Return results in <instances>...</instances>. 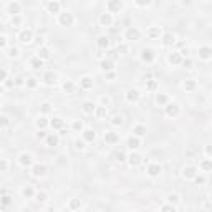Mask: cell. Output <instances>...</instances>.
<instances>
[{"mask_svg": "<svg viewBox=\"0 0 212 212\" xmlns=\"http://www.w3.org/2000/svg\"><path fill=\"white\" fill-rule=\"evenodd\" d=\"M121 8H123V3L119 2V0H109V2H108L109 13H116V12H119Z\"/></svg>", "mask_w": 212, "mask_h": 212, "instance_id": "cell-1", "label": "cell"}, {"mask_svg": "<svg viewBox=\"0 0 212 212\" xmlns=\"http://www.w3.org/2000/svg\"><path fill=\"white\" fill-rule=\"evenodd\" d=\"M20 41H22V43H30L31 41V38H33V33H31L30 30H23L22 33H20Z\"/></svg>", "mask_w": 212, "mask_h": 212, "instance_id": "cell-2", "label": "cell"}, {"mask_svg": "<svg viewBox=\"0 0 212 212\" xmlns=\"http://www.w3.org/2000/svg\"><path fill=\"white\" fill-rule=\"evenodd\" d=\"M60 23L65 27H70L73 23V17L71 13H61V17H60Z\"/></svg>", "mask_w": 212, "mask_h": 212, "instance_id": "cell-3", "label": "cell"}, {"mask_svg": "<svg viewBox=\"0 0 212 212\" xmlns=\"http://www.w3.org/2000/svg\"><path fill=\"white\" fill-rule=\"evenodd\" d=\"M31 174L37 176V177H38V176H45V174H47V166H43V164H37V166L33 167V171H31Z\"/></svg>", "mask_w": 212, "mask_h": 212, "instance_id": "cell-4", "label": "cell"}, {"mask_svg": "<svg viewBox=\"0 0 212 212\" xmlns=\"http://www.w3.org/2000/svg\"><path fill=\"white\" fill-rule=\"evenodd\" d=\"M139 37H141V31L137 30V28H129V30L126 31V38H128V40H137Z\"/></svg>", "mask_w": 212, "mask_h": 212, "instance_id": "cell-5", "label": "cell"}, {"mask_svg": "<svg viewBox=\"0 0 212 212\" xmlns=\"http://www.w3.org/2000/svg\"><path fill=\"white\" fill-rule=\"evenodd\" d=\"M199 56H200V58H204V60H209L210 56H212V48L210 47L199 48Z\"/></svg>", "mask_w": 212, "mask_h": 212, "instance_id": "cell-6", "label": "cell"}, {"mask_svg": "<svg viewBox=\"0 0 212 212\" xmlns=\"http://www.w3.org/2000/svg\"><path fill=\"white\" fill-rule=\"evenodd\" d=\"M94 113H96V118L98 119H104L106 116H108V109H106V106H96Z\"/></svg>", "mask_w": 212, "mask_h": 212, "instance_id": "cell-7", "label": "cell"}, {"mask_svg": "<svg viewBox=\"0 0 212 212\" xmlns=\"http://www.w3.org/2000/svg\"><path fill=\"white\" fill-rule=\"evenodd\" d=\"M147 174L149 176H159L161 174V166L159 164H149V167H147Z\"/></svg>", "mask_w": 212, "mask_h": 212, "instance_id": "cell-8", "label": "cell"}, {"mask_svg": "<svg viewBox=\"0 0 212 212\" xmlns=\"http://www.w3.org/2000/svg\"><path fill=\"white\" fill-rule=\"evenodd\" d=\"M80 86L84 88V90H90V88H93V80L90 76H84V78L80 80Z\"/></svg>", "mask_w": 212, "mask_h": 212, "instance_id": "cell-9", "label": "cell"}, {"mask_svg": "<svg viewBox=\"0 0 212 212\" xmlns=\"http://www.w3.org/2000/svg\"><path fill=\"white\" fill-rule=\"evenodd\" d=\"M126 100L131 103V101H137L139 100V91L137 90H129L128 93H126Z\"/></svg>", "mask_w": 212, "mask_h": 212, "instance_id": "cell-10", "label": "cell"}, {"mask_svg": "<svg viewBox=\"0 0 212 212\" xmlns=\"http://www.w3.org/2000/svg\"><path fill=\"white\" fill-rule=\"evenodd\" d=\"M141 58H143V61H153L154 58V53L151 48H147V50H143V55H141Z\"/></svg>", "mask_w": 212, "mask_h": 212, "instance_id": "cell-11", "label": "cell"}, {"mask_svg": "<svg viewBox=\"0 0 212 212\" xmlns=\"http://www.w3.org/2000/svg\"><path fill=\"white\" fill-rule=\"evenodd\" d=\"M181 61H182V60H181V53L174 51V53L169 55V63H172V65H179Z\"/></svg>", "mask_w": 212, "mask_h": 212, "instance_id": "cell-12", "label": "cell"}, {"mask_svg": "<svg viewBox=\"0 0 212 212\" xmlns=\"http://www.w3.org/2000/svg\"><path fill=\"white\" fill-rule=\"evenodd\" d=\"M18 162L23 166V167H25V166H30L31 164V156L30 154H22V156L18 157Z\"/></svg>", "mask_w": 212, "mask_h": 212, "instance_id": "cell-13", "label": "cell"}, {"mask_svg": "<svg viewBox=\"0 0 212 212\" xmlns=\"http://www.w3.org/2000/svg\"><path fill=\"white\" fill-rule=\"evenodd\" d=\"M30 65H31V68L38 70V68H41L43 61H41V58H40V56H35V58H31V60H30Z\"/></svg>", "mask_w": 212, "mask_h": 212, "instance_id": "cell-14", "label": "cell"}, {"mask_svg": "<svg viewBox=\"0 0 212 212\" xmlns=\"http://www.w3.org/2000/svg\"><path fill=\"white\" fill-rule=\"evenodd\" d=\"M174 41H176V37H174V35H171V33H166V35H164V38H162V43H164L166 47L172 45Z\"/></svg>", "mask_w": 212, "mask_h": 212, "instance_id": "cell-15", "label": "cell"}, {"mask_svg": "<svg viewBox=\"0 0 212 212\" xmlns=\"http://www.w3.org/2000/svg\"><path fill=\"white\" fill-rule=\"evenodd\" d=\"M100 22H101V25H104V27H109L111 25V15L109 13H104V15H101V18H100Z\"/></svg>", "mask_w": 212, "mask_h": 212, "instance_id": "cell-16", "label": "cell"}, {"mask_svg": "<svg viewBox=\"0 0 212 212\" xmlns=\"http://www.w3.org/2000/svg\"><path fill=\"white\" fill-rule=\"evenodd\" d=\"M113 68H114V66H113L111 60H103V61H101V70H103V71H109V70H113Z\"/></svg>", "mask_w": 212, "mask_h": 212, "instance_id": "cell-17", "label": "cell"}, {"mask_svg": "<svg viewBox=\"0 0 212 212\" xmlns=\"http://www.w3.org/2000/svg\"><path fill=\"white\" fill-rule=\"evenodd\" d=\"M43 80H45V83H47V84H55L56 83V75H55V73H47Z\"/></svg>", "mask_w": 212, "mask_h": 212, "instance_id": "cell-18", "label": "cell"}, {"mask_svg": "<svg viewBox=\"0 0 212 212\" xmlns=\"http://www.w3.org/2000/svg\"><path fill=\"white\" fill-rule=\"evenodd\" d=\"M128 159H129V164L131 166H139L141 164V156L139 154H131Z\"/></svg>", "mask_w": 212, "mask_h": 212, "instance_id": "cell-19", "label": "cell"}, {"mask_svg": "<svg viewBox=\"0 0 212 212\" xmlns=\"http://www.w3.org/2000/svg\"><path fill=\"white\" fill-rule=\"evenodd\" d=\"M177 114H179L177 104H169L167 106V116H177Z\"/></svg>", "mask_w": 212, "mask_h": 212, "instance_id": "cell-20", "label": "cell"}, {"mask_svg": "<svg viewBox=\"0 0 212 212\" xmlns=\"http://www.w3.org/2000/svg\"><path fill=\"white\" fill-rule=\"evenodd\" d=\"M8 12L12 13V15H17V13H20V5H18L17 2L10 3V5H8Z\"/></svg>", "mask_w": 212, "mask_h": 212, "instance_id": "cell-21", "label": "cell"}, {"mask_svg": "<svg viewBox=\"0 0 212 212\" xmlns=\"http://www.w3.org/2000/svg\"><path fill=\"white\" fill-rule=\"evenodd\" d=\"M196 171H197L196 167H186V169H184V177L192 179L194 176H196Z\"/></svg>", "mask_w": 212, "mask_h": 212, "instance_id": "cell-22", "label": "cell"}, {"mask_svg": "<svg viewBox=\"0 0 212 212\" xmlns=\"http://www.w3.org/2000/svg\"><path fill=\"white\" fill-rule=\"evenodd\" d=\"M94 109H96V104L90 103V101H86V103L83 104V111L84 113H94Z\"/></svg>", "mask_w": 212, "mask_h": 212, "instance_id": "cell-23", "label": "cell"}, {"mask_svg": "<svg viewBox=\"0 0 212 212\" xmlns=\"http://www.w3.org/2000/svg\"><path fill=\"white\" fill-rule=\"evenodd\" d=\"M104 141H108V143H116V141H118V134L116 133H106Z\"/></svg>", "mask_w": 212, "mask_h": 212, "instance_id": "cell-24", "label": "cell"}, {"mask_svg": "<svg viewBox=\"0 0 212 212\" xmlns=\"http://www.w3.org/2000/svg\"><path fill=\"white\" fill-rule=\"evenodd\" d=\"M63 90H65L66 93H75V84H73L71 81H65V83H63Z\"/></svg>", "mask_w": 212, "mask_h": 212, "instance_id": "cell-25", "label": "cell"}, {"mask_svg": "<svg viewBox=\"0 0 212 212\" xmlns=\"http://www.w3.org/2000/svg\"><path fill=\"white\" fill-rule=\"evenodd\" d=\"M128 146L131 147V149H137V147H139V139H137V137H129Z\"/></svg>", "mask_w": 212, "mask_h": 212, "instance_id": "cell-26", "label": "cell"}, {"mask_svg": "<svg viewBox=\"0 0 212 212\" xmlns=\"http://www.w3.org/2000/svg\"><path fill=\"white\" fill-rule=\"evenodd\" d=\"M47 144L48 146H56V144H58V136H55V134L47 136Z\"/></svg>", "mask_w": 212, "mask_h": 212, "instance_id": "cell-27", "label": "cell"}, {"mask_svg": "<svg viewBox=\"0 0 212 212\" xmlns=\"http://www.w3.org/2000/svg\"><path fill=\"white\" fill-rule=\"evenodd\" d=\"M47 8L50 10L51 13H56V12L60 10V3H58V2H50V3L47 5Z\"/></svg>", "mask_w": 212, "mask_h": 212, "instance_id": "cell-28", "label": "cell"}, {"mask_svg": "<svg viewBox=\"0 0 212 212\" xmlns=\"http://www.w3.org/2000/svg\"><path fill=\"white\" fill-rule=\"evenodd\" d=\"M38 56H40L41 60L50 58V50H48V48H40V50H38Z\"/></svg>", "mask_w": 212, "mask_h": 212, "instance_id": "cell-29", "label": "cell"}, {"mask_svg": "<svg viewBox=\"0 0 212 212\" xmlns=\"http://www.w3.org/2000/svg\"><path fill=\"white\" fill-rule=\"evenodd\" d=\"M83 137L86 141H94V133L91 131V129H84V131H83Z\"/></svg>", "mask_w": 212, "mask_h": 212, "instance_id": "cell-30", "label": "cell"}, {"mask_svg": "<svg viewBox=\"0 0 212 212\" xmlns=\"http://www.w3.org/2000/svg\"><path fill=\"white\" fill-rule=\"evenodd\" d=\"M133 131H134L136 136H143V134H146V128H144V126H141V124H137Z\"/></svg>", "mask_w": 212, "mask_h": 212, "instance_id": "cell-31", "label": "cell"}, {"mask_svg": "<svg viewBox=\"0 0 212 212\" xmlns=\"http://www.w3.org/2000/svg\"><path fill=\"white\" fill-rule=\"evenodd\" d=\"M63 124H65V123H63L61 118H53V121H51L53 128H63Z\"/></svg>", "mask_w": 212, "mask_h": 212, "instance_id": "cell-32", "label": "cell"}, {"mask_svg": "<svg viewBox=\"0 0 212 212\" xmlns=\"http://www.w3.org/2000/svg\"><path fill=\"white\" fill-rule=\"evenodd\" d=\"M80 207H81L80 199H71V202H70V209L75 210V209H80Z\"/></svg>", "mask_w": 212, "mask_h": 212, "instance_id": "cell-33", "label": "cell"}, {"mask_svg": "<svg viewBox=\"0 0 212 212\" xmlns=\"http://www.w3.org/2000/svg\"><path fill=\"white\" fill-rule=\"evenodd\" d=\"M108 45H109V40H108V38H106V37H100V38H98V47H108Z\"/></svg>", "mask_w": 212, "mask_h": 212, "instance_id": "cell-34", "label": "cell"}, {"mask_svg": "<svg viewBox=\"0 0 212 212\" xmlns=\"http://www.w3.org/2000/svg\"><path fill=\"white\" fill-rule=\"evenodd\" d=\"M184 88L186 90H194V88H196V81L194 80H186L184 81Z\"/></svg>", "mask_w": 212, "mask_h": 212, "instance_id": "cell-35", "label": "cell"}, {"mask_svg": "<svg viewBox=\"0 0 212 212\" xmlns=\"http://www.w3.org/2000/svg\"><path fill=\"white\" fill-rule=\"evenodd\" d=\"M146 88H147V90H149V91H154V90H156V88H157V83H156V81H154V80H149V81H147V83H146Z\"/></svg>", "mask_w": 212, "mask_h": 212, "instance_id": "cell-36", "label": "cell"}, {"mask_svg": "<svg viewBox=\"0 0 212 212\" xmlns=\"http://www.w3.org/2000/svg\"><path fill=\"white\" fill-rule=\"evenodd\" d=\"M22 194H23L25 197H31V196H33V189H31L30 186H27V187H23Z\"/></svg>", "mask_w": 212, "mask_h": 212, "instance_id": "cell-37", "label": "cell"}, {"mask_svg": "<svg viewBox=\"0 0 212 212\" xmlns=\"http://www.w3.org/2000/svg\"><path fill=\"white\" fill-rule=\"evenodd\" d=\"M159 33H161V30H159V28H151V30L147 31V37L154 38V37H159Z\"/></svg>", "mask_w": 212, "mask_h": 212, "instance_id": "cell-38", "label": "cell"}, {"mask_svg": "<svg viewBox=\"0 0 212 212\" xmlns=\"http://www.w3.org/2000/svg\"><path fill=\"white\" fill-rule=\"evenodd\" d=\"M200 167L206 169V171H209V169H212V162L210 161H202L200 162Z\"/></svg>", "mask_w": 212, "mask_h": 212, "instance_id": "cell-39", "label": "cell"}, {"mask_svg": "<svg viewBox=\"0 0 212 212\" xmlns=\"http://www.w3.org/2000/svg\"><path fill=\"white\" fill-rule=\"evenodd\" d=\"M166 101H167V96H164V94H159V96L156 98V103L157 104H164Z\"/></svg>", "mask_w": 212, "mask_h": 212, "instance_id": "cell-40", "label": "cell"}, {"mask_svg": "<svg viewBox=\"0 0 212 212\" xmlns=\"http://www.w3.org/2000/svg\"><path fill=\"white\" fill-rule=\"evenodd\" d=\"M37 126H38V128H45V126H47V119H45V118H38Z\"/></svg>", "mask_w": 212, "mask_h": 212, "instance_id": "cell-41", "label": "cell"}, {"mask_svg": "<svg viewBox=\"0 0 212 212\" xmlns=\"http://www.w3.org/2000/svg\"><path fill=\"white\" fill-rule=\"evenodd\" d=\"M111 123H113V124H114V126H119V124H121V123H123V118H121V116H114Z\"/></svg>", "mask_w": 212, "mask_h": 212, "instance_id": "cell-42", "label": "cell"}, {"mask_svg": "<svg viewBox=\"0 0 212 212\" xmlns=\"http://www.w3.org/2000/svg\"><path fill=\"white\" fill-rule=\"evenodd\" d=\"M37 200H40V202H45V200H47V194H45V192H38V194H37Z\"/></svg>", "mask_w": 212, "mask_h": 212, "instance_id": "cell-43", "label": "cell"}, {"mask_svg": "<svg viewBox=\"0 0 212 212\" xmlns=\"http://www.w3.org/2000/svg\"><path fill=\"white\" fill-rule=\"evenodd\" d=\"M73 129L81 131V129H83V123H81V121H75V123H73Z\"/></svg>", "mask_w": 212, "mask_h": 212, "instance_id": "cell-44", "label": "cell"}, {"mask_svg": "<svg viewBox=\"0 0 212 212\" xmlns=\"http://www.w3.org/2000/svg\"><path fill=\"white\" fill-rule=\"evenodd\" d=\"M167 200H169V202H177V200H179L177 194H169V196H167Z\"/></svg>", "mask_w": 212, "mask_h": 212, "instance_id": "cell-45", "label": "cell"}, {"mask_svg": "<svg viewBox=\"0 0 212 212\" xmlns=\"http://www.w3.org/2000/svg\"><path fill=\"white\" fill-rule=\"evenodd\" d=\"M149 3H151V0H136V5H139V7H146Z\"/></svg>", "mask_w": 212, "mask_h": 212, "instance_id": "cell-46", "label": "cell"}, {"mask_svg": "<svg viewBox=\"0 0 212 212\" xmlns=\"http://www.w3.org/2000/svg\"><path fill=\"white\" fill-rule=\"evenodd\" d=\"M27 86H30V88L37 86V80H35V78H30V80L27 81Z\"/></svg>", "mask_w": 212, "mask_h": 212, "instance_id": "cell-47", "label": "cell"}, {"mask_svg": "<svg viewBox=\"0 0 212 212\" xmlns=\"http://www.w3.org/2000/svg\"><path fill=\"white\" fill-rule=\"evenodd\" d=\"M41 111H43V113L50 111V103H43V104H41Z\"/></svg>", "mask_w": 212, "mask_h": 212, "instance_id": "cell-48", "label": "cell"}, {"mask_svg": "<svg viewBox=\"0 0 212 212\" xmlns=\"http://www.w3.org/2000/svg\"><path fill=\"white\" fill-rule=\"evenodd\" d=\"M161 210H172V212H174V210H176V207H174V206H162V207H161Z\"/></svg>", "mask_w": 212, "mask_h": 212, "instance_id": "cell-49", "label": "cell"}, {"mask_svg": "<svg viewBox=\"0 0 212 212\" xmlns=\"http://www.w3.org/2000/svg\"><path fill=\"white\" fill-rule=\"evenodd\" d=\"M2 204H3V206H8V204H10V197H8V196H3Z\"/></svg>", "mask_w": 212, "mask_h": 212, "instance_id": "cell-50", "label": "cell"}, {"mask_svg": "<svg viewBox=\"0 0 212 212\" xmlns=\"http://www.w3.org/2000/svg\"><path fill=\"white\" fill-rule=\"evenodd\" d=\"M8 55H10V56H18V50H17V48H12Z\"/></svg>", "mask_w": 212, "mask_h": 212, "instance_id": "cell-51", "label": "cell"}, {"mask_svg": "<svg viewBox=\"0 0 212 212\" xmlns=\"http://www.w3.org/2000/svg\"><path fill=\"white\" fill-rule=\"evenodd\" d=\"M20 23H22V20H20L18 17H15V18L12 20V25H20Z\"/></svg>", "mask_w": 212, "mask_h": 212, "instance_id": "cell-52", "label": "cell"}, {"mask_svg": "<svg viewBox=\"0 0 212 212\" xmlns=\"http://www.w3.org/2000/svg\"><path fill=\"white\" fill-rule=\"evenodd\" d=\"M76 147H78V149H83L84 143H83V141H76Z\"/></svg>", "mask_w": 212, "mask_h": 212, "instance_id": "cell-53", "label": "cell"}, {"mask_svg": "<svg viewBox=\"0 0 212 212\" xmlns=\"http://www.w3.org/2000/svg\"><path fill=\"white\" fill-rule=\"evenodd\" d=\"M184 66L186 68H190V66H192V61H190V60H184Z\"/></svg>", "mask_w": 212, "mask_h": 212, "instance_id": "cell-54", "label": "cell"}, {"mask_svg": "<svg viewBox=\"0 0 212 212\" xmlns=\"http://www.w3.org/2000/svg\"><path fill=\"white\" fill-rule=\"evenodd\" d=\"M116 157H118L119 161H124V154H123V153H119V154H118V156H116Z\"/></svg>", "mask_w": 212, "mask_h": 212, "instance_id": "cell-55", "label": "cell"}, {"mask_svg": "<svg viewBox=\"0 0 212 212\" xmlns=\"http://www.w3.org/2000/svg\"><path fill=\"white\" fill-rule=\"evenodd\" d=\"M196 182H197V184H202V182H204V177H196Z\"/></svg>", "mask_w": 212, "mask_h": 212, "instance_id": "cell-56", "label": "cell"}, {"mask_svg": "<svg viewBox=\"0 0 212 212\" xmlns=\"http://www.w3.org/2000/svg\"><path fill=\"white\" fill-rule=\"evenodd\" d=\"M2 171H3V172L7 171V162H5V161H2Z\"/></svg>", "mask_w": 212, "mask_h": 212, "instance_id": "cell-57", "label": "cell"}, {"mask_svg": "<svg viewBox=\"0 0 212 212\" xmlns=\"http://www.w3.org/2000/svg\"><path fill=\"white\" fill-rule=\"evenodd\" d=\"M206 153L209 154V156H212V146H209V147H207V149H206Z\"/></svg>", "mask_w": 212, "mask_h": 212, "instance_id": "cell-58", "label": "cell"}, {"mask_svg": "<svg viewBox=\"0 0 212 212\" xmlns=\"http://www.w3.org/2000/svg\"><path fill=\"white\" fill-rule=\"evenodd\" d=\"M0 40H2V47H5V45H7V38H5V37H2Z\"/></svg>", "mask_w": 212, "mask_h": 212, "instance_id": "cell-59", "label": "cell"}, {"mask_svg": "<svg viewBox=\"0 0 212 212\" xmlns=\"http://www.w3.org/2000/svg\"><path fill=\"white\" fill-rule=\"evenodd\" d=\"M7 123H8V119H7L5 116H3V118H2V124H3V126H7Z\"/></svg>", "mask_w": 212, "mask_h": 212, "instance_id": "cell-60", "label": "cell"}, {"mask_svg": "<svg viewBox=\"0 0 212 212\" xmlns=\"http://www.w3.org/2000/svg\"><path fill=\"white\" fill-rule=\"evenodd\" d=\"M118 51H126V47H124V45H121V47H118Z\"/></svg>", "mask_w": 212, "mask_h": 212, "instance_id": "cell-61", "label": "cell"}, {"mask_svg": "<svg viewBox=\"0 0 212 212\" xmlns=\"http://www.w3.org/2000/svg\"><path fill=\"white\" fill-rule=\"evenodd\" d=\"M106 78H109V80H113V78H114V73H108V75H106Z\"/></svg>", "mask_w": 212, "mask_h": 212, "instance_id": "cell-62", "label": "cell"}, {"mask_svg": "<svg viewBox=\"0 0 212 212\" xmlns=\"http://www.w3.org/2000/svg\"><path fill=\"white\" fill-rule=\"evenodd\" d=\"M101 101H103L104 104H108L109 103V98H101Z\"/></svg>", "mask_w": 212, "mask_h": 212, "instance_id": "cell-63", "label": "cell"}, {"mask_svg": "<svg viewBox=\"0 0 212 212\" xmlns=\"http://www.w3.org/2000/svg\"><path fill=\"white\" fill-rule=\"evenodd\" d=\"M210 101H212V98H210Z\"/></svg>", "mask_w": 212, "mask_h": 212, "instance_id": "cell-64", "label": "cell"}]
</instances>
